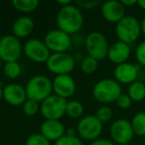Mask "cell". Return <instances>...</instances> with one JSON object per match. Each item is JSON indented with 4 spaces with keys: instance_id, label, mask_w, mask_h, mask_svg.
Here are the masks:
<instances>
[{
    "instance_id": "obj_1",
    "label": "cell",
    "mask_w": 145,
    "mask_h": 145,
    "mask_svg": "<svg viewBox=\"0 0 145 145\" xmlns=\"http://www.w3.org/2000/svg\"><path fill=\"white\" fill-rule=\"evenodd\" d=\"M58 29L71 36L78 33L84 25V16L77 5L61 7L57 14Z\"/></svg>"
},
{
    "instance_id": "obj_2",
    "label": "cell",
    "mask_w": 145,
    "mask_h": 145,
    "mask_svg": "<svg viewBox=\"0 0 145 145\" xmlns=\"http://www.w3.org/2000/svg\"><path fill=\"white\" fill-rule=\"evenodd\" d=\"M122 95L121 85L114 79H103L99 81L93 89V95L99 103H115Z\"/></svg>"
},
{
    "instance_id": "obj_3",
    "label": "cell",
    "mask_w": 145,
    "mask_h": 145,
    "mask_svg": "<svg viewBox=\"0 0 145 145\" xmlns=\"http://www.w3.org/2000/svg\"><path fill=\"white\" fill-rule=\"evenodd\" d=\"M25 91H26L27 99L42 103L52 95V81L46 76H34L27 82Z\"/></svg>"
},
{
    "instance_id": "obj_4",
    "label": "cell",
    "mask_w": 145,
    "mask_h": 145,
    "mask_svg": "<svg viewBox=\"0 0 145 145\" xmlns=\"http://www.w3.org/2000/svg\"><path fill=\"white\" fill-rule=\"evenodd\" d=\"M115 33L120 42L131 45L140 37L141 24L138 19L131 15H126L115 26Z\"/></svg>"
},
{
    "instance_id": "obj_5",
    "label": "cell",
    "mask_w": 145,
    "mask_h": 145,
    "mask_svg": "<svg viewBox=\"0 0 145 145\" xmlns=\"http://www.w3.org/2000/svg\"><path fill=\"white\" fill-rule=\"evenodd\" d=\"M85 45L89 56L97 61H101L107 57L109 49L108 41L101 32L93 31L89 33L85 40Z\"/></svg>"
},
{
    "instance_id": "obj_6",
    "label": "cell",
    "mask_w": 145,
    "mask_h": 145,
    "mask_svg": "<svg viewBox=\"0 0 145 145\" xmlns=\"http://www.w3.org/2000/svg\"><path fill=\"white\" fill-rule=\"evenodd\" d=\"M75 65V59L68 53H53L46 62L48 70L56 76L70 75Z\"/></svg>"
},
{
    "instance_id": "obj_7",
    "label": "cell",
    "mask_w": 145,
    "mask_h": 145,
    "mask_svg": "<svg viewBox=\"0 0 145 145\" xmlns=\"http://www.w3.org/2000/svg\"><path fill=\"white\" fill-rule=\"evenodd\" d=\"M68 101L54 93L42 101L40 111L46 119L60 120L66 114V106Z\"/></svg>"
},
{
    "instance_id": "obj_8",
    "label": "cell",
    "mask_w": 145,
    "mask_h": 145,
    "mask_svg": "<svg viewBox=\"0 0 145 145\" xmlns=\"http://www.w3.org/2000/svg\"><path fill=\"white\" fill-rule=\"evenodd\" d=\"M22 52V44L14 35H5L0 39V58L5 63L17 62Z\"/></svg>"
},
{
    "instance_id": "obj_9",
    "label": "cell",
    "mask_w": 145,
    "mask_h": 145,
    "mask_svg": "<svg viewBox=\"0 0 145 145\" xmlns=\"http://www.w3.org/2000/svg\"><path fill=\"white\" fill-rule=\"evenodd\" d=\"M44 43L53 53H67L72 47L71 36L60 29H54L47 33Z\"/></svg>"
},
{
    "instance_id": "obj_10",
    "label": "cell",
    "mask_w": 145,
    "mask_h": 145,
    "mask_svg": "<svg viewBox=\"0 0 145 145\" xmlns=\"http://www.w3.org/2000/svg\"><path fill=\"white\" fill-rule=\"evenodd\" d=\"M78 133L86 140L95 141L103 132V123L95 115H87L80 119L78 123Z\"/></svg>"
},
{
    "instance_id": "obj_11",
    "label": "cell",
    "mask_w": 145,
    "mask_h": 145,
    "mask_svg": "<svg viewBox=\"0 0 145 145\" xmlns=\"http://www.w3.org/2000/svg\"><path fill=\"white\" fill-rule=\"evenodd\" d=\"M109 133L112 139L111 141L116 145L130 143L134 136L130 121L125 118H119L113 121L109 128Z\"/></svg>"
},
{
    "instance_id": "obj_12",
    "label": "cell",
    "mask_w": 145,
    "mask_h": 145,
    "mask_svg": "<svg viewBox=\"0 0 145 145\" xmlns=\"http://www.w3.org/2000/svg\"><path fill=\"white\" fill-rule=\"evenodd\" d=\"M23 52L27 58L39 64L46 63L51 55L50 50L46 46L44 41L36 38L30 39L25 43L23 46Z\"/></svg>"
},
{
    "instance_id": "obj_13",
    "label": "cell",
    "mask_w": 145,
    "mask_h": 145,
    "mask_svg": "<svg viewBox=\"0 0 145 145\" xmlns=\"http://www.w3.org/2000/svg\"><path fill=\"white\" fill-rule=\"evenodd\" d=\"M53 91L62 99H69L76 91V83L70 75L56 76L52 82Z\"/></svg>"
},
{
    "instance_id": "obj_14",
    "label": "cell",
    "mask_w": 145,
    "mask_h": 145,
    "mask_svg": "<svg viewBox=\"0 0 145 145\" xmlns=\"http://www.w3.org/2000/svg\"><path fill=\"white\" fill-rule=\"evenodd\" d=\"M139 74V68L131 63H123L117 65L113 71L114 80L119 84L123 85H130L137 81V77Z\"/></svg>"
},
{
    "instance_id": "obj_15",
    "label": "cell",
    "mask_w": 145,
    "mask_h": 145,
    "mask_svg": "<svg viewBox=\"0 0 145 145\" xmlns=\"http://www.w3.org/2000/svg\"><path fill=\"white\" fill-rule=\"evenodd\" d=\"M101 14L103 17L110 23H117L124 18L125 15V7L121 4L120 1L116 0H108L105 1L101 5Z\"/></svg>"
},
{
    "instance_id": "obj_16",
    "label": "cell",
    "mask_w": 145,
    "mask_h": 145,
    "mask_svg": "<svg viewBox=\"0 0 145 145\" xmlns=\"http://www.w3.org/2000/svg\"><path fill=\"white\" fill-rule=\"evenodd\" d=\"M3 99L10 105L14 106L23 105L27 101L25 88L16 83L8 84L3 88Z\"/></svg>"
},
{
    "instance_id": "obj_17",
    "label": "cell",
    "mask_w": 145,
    "mask_h": 145,
    "mask_svg": "<svg viewBox=\"0 0 145 145\" xmlns=\"http://www.w3.org/2000/svg\"><path fill=\"white\" fill-rule=\"evenodd\" d=\"M41 134L47 138L49 141H58L66 134L65 125L60 120H52V119H45L44 122L41 124Z\"/></svg>"
},
{
    "instance_id": "obj_18",
    "label": "cell",
    "mask_w": 145,
    "mask_h": 145,
    "mask_svg": "<svg viewBox=\"0 0 145 145\" xmlns=\"http://www.w3.org/2000/svg\"><path fill=\"white\" fill-rule=\"evenodd\" d=\"M130 45L117 41V42L113 43L112 45L109 46L107 58L109 59L110 62H112L113 64H116L117 66V65L126 63L129 57H130Z\"/></svg>"
},
{
    "instance_id": "obj_19",
    "label": "cell",
    "mask_w": 145,
    "mask_h": 145,
    "mask_svg": "<svg viewBox=\"0 0 145 145\" xmlns=\"http://www.w3.org/2000/svg\"><path fill=\"white\" fill-rule=\"evenodd\" d=\"M34 30V21L28 16H21L14 21L12 25V35L20 38L30 36Z\"/></svg>"
},
{
    "instance_id": "obj_20",
    "label": "cell",
    "mask_w": 145,
    "mask_h": 145,
    "mask_svg": "<svg viewBox=\"0 0 145 145\" xmlns=\"http://www.w3.org/2000/svg\"><path fill=\"white\" fill-rule=\"evenodd\" d=\"M127 95L132 101H142L145 99V84L141 81H135L127 89Z\"/></svg>"
},
{
    "instance_id": "obj_21",
    "label": "cell",
    "mask_w": 145,
    "mask_h": 145,
    "mask_svg": "<svg viewBox=\"0 0 145 145\" xmlns=\"http://www.w3.org/2000/svg\"><path fill=\"white\" fill-rule=\"evenodd\" d=\"M134 135L140 137L145 136V111L135 113L130 120Z\"/></svg>"
},
{
    "instance_id": "obj_22",
    "label": "cell",
    "mask_w": 145,
    "mask_h": 145,
    "mask_svg": "<svg viewBox=\"0 0 145 145\" xmlns=\"http://www.w3.org/2000/svg\"><path fill=\"white\" fill-rule=\"evenodd\" d=\"M39 2L38 0H13L12 5L16 10L23 13H30L33 12L38 8Z\"/></svg>"
},
{
    "instance_id": "obj_23",
    "label": "cell",
    "mask_w": 145,
    "mask_h": 145,
    "mask_svg": "<svg viewBox=\"0 0 145 145\" xmlns=\"http://www.w3.org/2000/svg\"><path fill=\"white\" fill-rule=\"evenodd\" d=\"M84 113V105L79 101H70L67 103L66 106V114L71 118H79Z\"/></svg>"
},
{
    "instance_id": "obj_24",
    "label": "cell",
    "mask_w": 145,
    "mask_h": 145,
    "mask_svg": "<svg viewBox=\"0 0 145 145\" xmlns=\"http://www.w3.org/2000/svg\"><path fill=\"white\" fill-rule=\"evenodd\" d=\"M21 66L18 62H9L5 63L4 67H3V74L6 78L11 80H15L19 78L21 75Z\"/></svg>"
},
{
    "instance_id": "obj_25",
    "label": "cell",
    "mask_w": 145,
    "mask_h": 145,
    "mask_svg": "<svg viewBox=\"0 0 145 145\" xmlns=\"http://www.w3.org/2000/svg\"><path fill=\"white\" fill-rule=\"evenodd\" d=\"M97 67H99V61H97L95 59L91 58L89 56L84 58V60L81 63L82 71L87 75H91V74L97 72Z\"/></svg>"
},
{
    "instance_id": "obj_26",
    "label": "cell",
    "mask_w": 145,
    "mask_h": 145,
    "mask_svg": "<svg viewBox=\"0 0 145 145\" xmlns=\"http://www.w3.org/2000/svg\"><path fill=\"white\" fill-rule=\"evenodd\" d=\"M112 115H113L112 109L109 106H107V105H101V107L97 108V112H95V116H97V118L101 123L108 122L112 118Z\"/></svg>"
},
{
    "instance_id": "obj_27",
    "label": "cell",
    "mask_w": 145,
    "mask_h": 145,
    "mask_svg": "<svg viewBox=\"0 0 145 145\" xmlns=\"http://www.w3.org/2000/svg\"><path fill=\"white\" fill-rule=\"evenodd\" d=\"M39 110H40L39 103L32 101V99H27L23 105V111L28 116H34L38 113Z\"/></svg>"
},
{
    "instance_id": "obj_28",
    "label": "cell",
    "mask_w": 145,
    "mask_h": 145,
    "mask_svg": "<svg viewBox=\"0 0 145 145\" xmlns=\"http://www.w3.org/2000/svg\"><path fill=\"white\" fill-rule=\"evenodd\" d=\"M25 145H51L50 141L45 138L41 133H34L27 138Z\"/></svg>"
},
{
    "instance_id": "obj_29",
    "label": "cell",
    "mask_w": 145,
    "mask_h": 145,
    "mask_svg": "<svg viewBox=\"0 0 145 145\" xmlns=\"http://www.w3.org/2000/svg\"><path fill=\"white\" fill-rule=\"evenodd\" d=\"M134 55H135V59H136L139 66L144 67L145 68V40L140 42L137 45L136 49H135Z\"/></svg>"
},
{
    "instance_id": "obj_30",
    "label": "cell",
    "mask_w": 145,
    "mask_h": 145,
    "mask_svg": "<svg viewBox=\"0 0 145 145\" xmlns=\"http://www.w3.org/2000/svg\"><path fill=\"white\" fill-rule=\"evenodd\" d=\"M55 145H84V143L79 137L69 136L65 134L62 138L55 142Z\"/></svg>"
},
{
    "instance_id": "obj_31",
    "label": "cell",
    "mask_w": 145,
    "mask_h": 145,
    "mask_svg": "<svg viewBox=\"0 0 145 145\" xmlns=\"http://www.w3.org/2000/svg\"><path fill=\"white\" fill-rule=\"evenodd\" d=\"M116 105L121 109H127L132 105V99L128 97L127 93H122L120 97L117 99V101H115Z\"/></svg>"
},
{
    "instance_id": "obj_32",
    "label": "cell",
    "mask_w": 145,
    "mask_h": 145,
    "mask_svg": "<svg viewBox=\"0 0 145 145\" xmlns=\"http://www.w3.org/2000/svg\"><path fill=\"white\" fill-rule=\"evenodd\" d=\"M77 6L79 8H83V9H93L95 8L97 5L99 4V1L95 0V1H86V0H78L76 2Z\"/></svg>"
},
{
    "instance_id": "obj_33",
    "label": "cell",
    "mask_w": 145,
    "mask_h": 145,
    "mask_svg": "<svg viewBox=\"0 0 145 145\" xmlns=\"http://www.w3.org/2000/svg\"><path fill=\"white\" fill-rule=\"evenodd\" d=\"M89 145H116L115 143H113L111 140L105 138H99L95 141H91V143Z\"/></svg>"
},
{
    "instance_id": "obj_34",
    "label": "cell",
    "mask_w": 145,
    "mask_h": 145,
    "mask_svg": "<svg viewBox=\"0 0 145 145\" xmlns=\"http://www.w3.org/2000/svg\"><path fill=\"white\" fill-rule=\"evenodd\" d=\"M120 2L124 7H130L137 4V0H121Z\"/></svg>"
},
{
    "instance_id": "obj_35",
    "label": "cell",
    "mask_w": 145,
    "mask_h": 145,
    "mask_svg": "<svg viewBox=\"0 0 145 145\" xmlns=\"http://www.w3.org/2000/svg\"><path fill=\"white\" fill-rule=\"evenodd\" d=\"M66 135H69V136H76V130L74 128H68L66 129Z\"/></svg>"
},
{
    "instance_id": "obj_36",
    "label": "cell",
    "mask_w": 145,
    "mask_h": 145,
    "mask_svg": "<svg viewBox=\"0 0 145 145\" xmlns=\"http://www.w3.org/2000/svg\"><path fill=\"white\" fill-rule=\"evenodd\" d=\"M57 2H58V4L62 5V7L68 6V5L72 4V2H71L70 0H66V1H62V0H59V1H57Z\"/></svg>"
},
{
    "instance_id": "obj_37",
    "label": "cell",
    "mask_w": 145,
    "mask_h": 145,
    "mask_svg": "<svg viewBox=\"0 0 145 145\" xmlns=\"http://www.w3.org/2000/svg\"><path fill=\"white\" fill-rule=\"evenodd\" d=\"M140 24H141V33L145 36V16L142 18Z\"/></svg>"
},
{
    "instance_id": "obj_38",
    "label": "cell",
    "mask_w": 145,
    "mask_h": 145,
    "mask_svg": "<svg viewBox=\"0 0 145 145\" xmlns=\"http://www.w3.org/2000/svg\"><path fill=\"white\" fill-rule=\"evenodd\" d=\"M137 5L145 11V0H137Z\"/></svg>"
},
{
    "instance_id": "obj_39",
    "label": "cell",
    "mask_w": 145,
    "mask_h": 145,
    "mask_svg": "<svg viewBox=\"0 0 145 145\" xmlns=\"http://www.w3.org/2000/svg\"><path fill=\"white\" fill-rule=\"evenodd\" d=\"M3 99V89L0 86V99Z\"/></svg>"
},
{
    "instance_id": "obj_40",
    "label": "cell",
    "mask_w": 145,
    "mask_h": 145,
    "mask_svg": "<svg viewBox=\"0 0 145 145\" xmlns=\"http://www.w3.org/2000/svg\"><path fill=\"white\" fill-rule=\"evenodd\" d=\"M118 145H132V144H130V143H125V144H118Z\"/></svg>"
},
{
    "instance_id": "obj_41",
    "label": "cell",
    "mask_w": 145,
    "mask_h": 145,
    "mask_svg": "<svg viewBox=\"0 0 145 145\" xmlns=\"http://www.w3.org/2000/svg\"><path fill=\"white\" fill-rule=\"evenodd\" d=\"M143 145H145V136L143 137Z\"/></svg>"
},
{
    "instance_id": "obj_42",
    "label": "cell",
    "mask_w": 145,
    "mask_h": 145,
    "mask_svg": "<svg viewBox=\"0 0 145 145\" xmlns=\"http://www.w3.org/2000/svg\"><path fill=\"white\" fill-rule=\"evenodd\" d=\"M1 62H2V60H1V58H0V67H1Z\"/></svg>"
}]
</instances>
